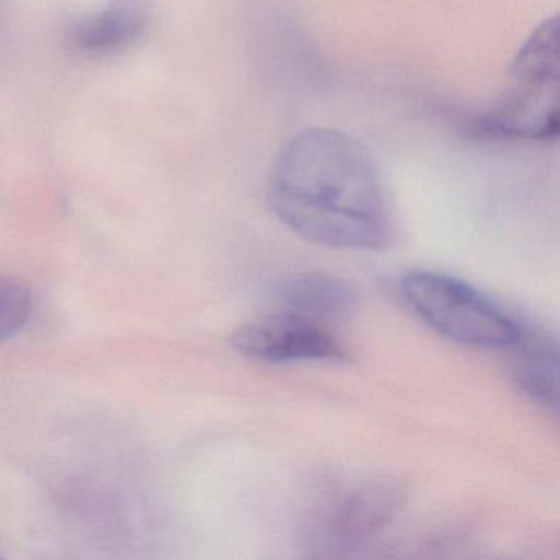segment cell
<instances>
[{
  "label": "cell",
  "mask_w": 560,
  "mask_h": 560,
  "mask_svg": "<svg viewBox=\"0 0 560 560\" xmlns=\"http://www.w3.org/2000/svg\"><path fill=\"white\" fill-rule=\"evenodd\" d=\"M399 288L416 316L452 342L475 349H511L523 336V327L513 317L457 278L412 271Z\"/></svg>",
  "instance_id": "3957f363"
},
{
  "label": "cell",
  "mask_w": 560,
  "mask_h": 560,
  "mask_svg": "<svg viewBox=\"0 0 560 560\" xmlns=\"http://www.w3.org/2000/svg\"><path fill=\"white\" fill-rule=\"evenodd\" d=\"M150 18L149 0H110L74 28L71 40L83 54H116L145 34Z\"/></svg>",
  "instance_id": "8992f818"
},
{
  "label": "cell",
  "mask_w": 560,
  "mask_h": 560,
  "mask_svg": "<svg viewBox=\"0 0 560 560\" xmlns=\"http://www.w3.org/2000/svg\"><path fill=\"white\" fill-rule=\"evenodd\" d=\"M267 201L284 228L320 247L378 250L392 238L378 168L369 150L340 130L296 133L275 159Z\"/></svg>",
  "instance_id": "6da1fadb"
},
{
  "label": "cell",
  "mask_w": 560,
  "mask_h": 560,
  "mask_svg": "<svg viewBox=\"0 0 560 560\" xmlns=\"http://www.w3.org/2000/svg\"><path fill=\"white\" fill-rule=\"evenodd\" d=\"M405 491L392 478H363L342 485L317 506L313 534L327 549H352L378 536L398 513Z\"/></svg>",
  "instance_id": "277c9868"
},
{
  "label": "cell",
  "mask_w": 560,
  "mask_h": 560,
  "mask_svg": "<svg viewBox=\"0 0 560 560\" xmlns=\"http://www.w3.org/2000/svg\"><path fill=\"white\" fill-rule=\"evenodd\" d=\"M557 21L542 22L511 65L503 96L475 119V132L494 140L549 142L559 136Z\"/></svg>",
  "instance_id": "7a4b0ae2"
},
{
  "label": "cell",
  "mask_w": 560,
  "mask_h": 560,
  "mask_svg": "<svg viewBox=\"0 0 560 560\" xmlns=\"http://www.w3.org/2000/svg\"><path fill=\"white\" fill-rule=\"evenodd\" d=\"M235 352L265 363L329 362L349 360L343 343L326 324L280 310L257 317L231 337Z\"/></svg>",
  "instance_id": "5b68a950"
},
{
  "label": "cell",
  "mask_w": 560,
  "mask_h": 560,
  "mask_svg": "<svg viewBox=\"0 0 560 560\" xmlns=\"http://www.w3.org/2000/svg\"><path fill=\"white\" fill-rule=\"evenodd\" d=\"M280 310L327 324L349 316L355 293L349 283L326 273H303L290 278L278 291Z\"/></svg>",
  "instance_id": "52a82bcc"
},
{
  "label": "cell",
  "mask_w": 560,
  "mask_h": 560,
  "mask_svg": "<svg viewBox=\"0 0 560 560\" xmlns=\"http://www.w3.org/2000/svg\"><path fill=\"white\" fill-rule=\"evenodd\" d=\"M31 288L11 277H0V343L18 336L31 319Z\"/></svg>",
  "instance_id": "9c48e42d"
},
{
  "label": "cell",
  "mask_w": 560,
  "mask_h": 560,
  "mask_svg": "<svg viewBox=\"0 0 560 560\" xmlns=\"http://www.w3.org/2000/svg\"><path fill=\"white\" fill-rule=\"evenodd\" d=\"M511 362L514 385L534 405L556 411L559 406V357L557 347L536 334L517 340Z\"/></svg>",
  "instance_id": "ba28073f"
}]
</instances>
